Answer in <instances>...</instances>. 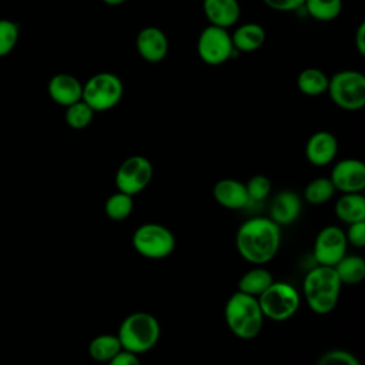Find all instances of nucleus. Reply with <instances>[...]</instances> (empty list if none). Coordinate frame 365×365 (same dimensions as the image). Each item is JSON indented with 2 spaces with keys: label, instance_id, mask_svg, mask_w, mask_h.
<instances>
[{
  "label": "nucleus",
  "instance_id": "nucleus-1",
  "mask_svg": "<svg viewBox=\"0 0 365 365\" xmlns=\"http://www.w3.org/2000/svg\"><path fill=\"white\" fill-rule=\"evenodd\" d=\"M281 247V227L269 217H251L235 232V248L242 259L252 265L272 261Z\"/></svg>",
  "mask_w": 365,
  "mask_h": 365
},
{
  "label": "nucleus",
  "instance_id": "nucleus-2",
  "mask_svg": "<svg viewBox=\"0 0 365 365\" xmlns=\"http://www.w3.org/2000/svg\"><path fill=\"white\" fill-rule=\"evenodd\" d=\"M342 284L334 267L315 265L304 277L302 295L314 314H331L341 297Z\"/></svg>",
  "mask_w": 365,
  "mask_h": 365
},
{
  "label": "nucleus",
  "instance_id": "nucleus-3",
  "mask_svg": "<svg viewBox=\"0 0 365 365\" xmlns=\"http://www.w3.org/2000/svg\"><path fill=\"white\" fill-rule=\"evenodd\" d=\"M224 319L234 336L250 341L258 336L265 318L255 297L235 291L225 302Z\"/></svg>",
  "mask_w": 365,
  "mask_h": 365
},
{
  "label": "nucleus",
  "instance_id": "nucleus-4",
  "mask_svg": "<svg viewBox=\"0 0 365 365\" xmlns=\"http://www.w3.org/2000/svg\"><path fill=\"white\" fill-rule=\"evenodd\" d=\"M117 336L123 349L137 355L145 354L151 351L160 341L161 325L150 312H131L121 321Z\"/></svg>",
  "mask_w": 365,
  "mask_h": 365
},
{
  "label": "nucleus",
  "instance_id": "nucleus-5",
  "mask_svg": "<svg viewBox=\"0 0 365 365\" xmlns=\"http://www.w3.org/2000/svg\"><path fill=\"white\" fill-rule=\"evenodd\" d=\"M327 94L345 111H358L365 106V76L352 68L336 71L329 77Z\"/></svg>",
  "mask_w": 365,
  "mask_h": 365
},
{
  "label": "nucleus",
  "instance_id": "nucleus-6",
  "mask_svg": "<svg viewBox=\"0 0 365 365\" xmlns=\"http://www.w3.org/2000/svg\"><path fill=\"white\" fill-rule=\"evenodd\" d=\"M124 96L123 80L111 73L101 71L83 83L81 100L91 107L94 113H104L114 108Z\"/></svg>",
  "mask_w": 365,
  "mask_h": 365
},
{
  "label": "nucleus",
  "instance_id": "nucleus-7",
  "mask_svg": "<svg viewBox=\"0 0 365 365\" xmlns=\"http://www.w3.org/2000/svg\"><path fill=\"white\" fill-rule=\"evenodd\" d=\"M131 245L147 259H164L175 250L173 231L160 222H144L131 235Z\"/></svg>",
  "mask_w": 365,
  "mask_h": 365
},
{
  "label": "nucleus",
  "instance_id": "nucleus-8",
  "mask_svg": "<svg viewBox=\"0 0 365 365\" xmlns=\"http://www.w3.org/2000/svg\"><path fill=\"white\" fill-rule=\"evenodd\" d=\"M257 299L264 318L277 322L292 318L301 305V294L285 281H274Z\"/></svg>",
  "mask_w": 365,
  "mask_h": 365
},
{
  "label": "nucleus",
  "instance_id": "nucleus-9",
  "mask_svg": "<svg viewBox=\"0 0 365 365\" xmlns=\"http://www.w3.org/2000/svg\"><path fill=\"white\" fill-rule=\"evenodd\" d=\"M235 50L228 29L208 24L197 40V54L207 66H221L235 56Z\"/></svg>",
  "mask_w": 365,
  "mask_h": 365
},
{
  "label": "nucleus",
  "instance_id": "nucleus-10",
  "mask_svg": "<svg viewBox=\"0 0 365 365\" xmlns=\"http://www.w3.org/2000/svg\"><path fill=\"white\" fill-rule=\"evenodd\" d=\"M154 175L151 161L140 154L127 157L117 168L114 175V184L118 191L131 197L144 191Z\"/></svg>",
  "mask_w": 365,
  "mask_h": 365
},
{
  "label": "nucleus",
  "instance_id": "nucleus-11",
  "mask_svg": "<svg viewBox=\"0 0 365 365\" xmlns=\"http://www.w3.org/2000/svg\"><path fill=\"white\" fill-rule=\"evenodd\" d=\"M348 250L345 231L338 225H327L318 231L314 245L312 257L317 265L334 267Z\"/></svg>",
  "mask_w": 365,
  "mask_h": 365
},
{
  "label": "nucleus",
  "instance_id": "nucleus-12",
  "mask_svg": "<svg viewBox=\"0 0 365 365\" xmlns=\"http://www.w3.org/2000/svg\"><path fill=\"white\" fill-rule=\"evenodd\" d=\"M329 180L342 194L362 192L365 188V164L358 158H342L331 170Z\"/></svg>",
  "mask_w": 365,
  "mask_h": 365
},
{
  "label": "nucleus",
  "instance_id": "nucleus-13",
  "mask_svg": "<svg viewBox=\"0 0 365 365\" xmlns=\"http://www.w3.org/2000/svg\"><path fill=\"white\" fill-rule=\"evenodd\" d=\"M167 34L157 26L143 27L135 37V50L147 63H160L168 54Z\"/></svg>",
  "mask_w": 365,
  "mask_h": 365
},
{
  "label": "nucleus",
  "instance_id": "nucleus-14",
  "mask_svg": "<svg viewBox=\"0 0 365 365\" xmlns=\"http://www.w3.org/2000/svg\"><path fill=\"white\" fill-rule=\"evenodd\" d=\"M305 158L315 167L331 164L338 154V140L327 130H319L311 134L305 143Z\"/></svg>",
  "mask_w": 365,
  "mask_h": 365
},
{
  "label": "nucleus",
  "instance_id": "nucleus-15",
  "mask_svg": "<svg viewBox=\"0 0 365 365\" xmlns=\"http://www.w3.org/2000/svg\"><path fill=\"white\" fill-rule=\"evenodd\" d=\"M302 211V200L292 190L278 191L269 205V218L281 228L294 224Z\"/></svg>",
  "mask_w": 365,
  "mask_h": 365
},
{
  "label": "nucleus",
  "instance_id": "nucleus-16",
  "mask_svg": "<svg viewBox=\"0 0 365 365\" xmlns=\"http://www.w3.org/2000/svg\"><path fill=\"white\" fill-rule=\"evenodd\" d=\"M47 93L56 104L66 108L81 100L83 83L73 74L58 73L48 80Z\"/></svg>",
  "mask_w": 365,
  "mask_h": 365
},
{
  "label": "nucleus",
  "instance_id": "nucleus-17",
  "mask_svg": "<svg viewBox=\"0 0 365 365\" xmlns=\"http://www.w3.org/2000/svg\"><path fill=\"white\" fill-rule=\"evenodd\" d=\"M212 198L227 210H242L250 205L245 182L235 178H221L212 187Z\"/></svg>",
  "mask_w": 365,
  "mask_h": 365
},
{
  "label": "nucleus",
  "instance_id": "nucleus-18",
  "mask_svg": "<svg viewBox=\"0 0 365 365\" xmlns=\"http://www.w3.org/2000/svg\"><path fill=\"white\" fill-rule=\"evenodd\" d=\"M202 11L211 26L230 29L241 17L238 0H202Z\"/></svg>",
  "mask_w": 365,
  "mask_h": 365
},
{
  "label": "nucleus",
  "instance_id": "nucleus-19",
  "mask_svg": "<svg viewBox=\"0 0 365 365\" xmlns=\"http://www.w3.org/2000/svg\"><path fill=\"white\" fill-rule=\"evenodd\" d=\"M267 38L265 29L255 21L240 24L232 33L231 40L237 53H252L259 50Z\"/></svg>",
  "mask_w": 365,
  "mask_h": 365
},
{
  "label": "nucleus",
  "instance_id": "nucleus-20",
  "mask_svg": "<svg viewBox=\"0 0 365 365\" xmlns=\"http://www.w3.org/2000/svg\"><path fill=\"white\" fill-rule=\"evenodd\" d=\"M335 215L339 221L349 225L365 220V197L362 192H345L334 205Z\"/></svg>",
  "mask_w": 365,
  "mask_h": 365
},
{
  "label": "nucleus",
  "instance_id": "nucleus-21",
  "mask_svg": "<svg viewBox=\"0 0 365 365\" xmlns=\"http://www.w3.org/2000/svg\"><path fill=\"white\" fill-rule=\"evenodd\" d=\"M274 277L264 265H254L238 279V291L258 298L272 282Z\"/></svg>",
  "mask_w": 365,
  "mask_h": 365
},
{
  "label": "nucleus",
  "instance_id": "nucleus-22",
  "mask_svg": "<svg viewBox=\"0 0 365 365\" xmlns=\"http://www.w3.org/2000/svg\"><path fill=\"white\" fill-rule=\"evenodd\" d=\"M329 77L317 67H307L297 77L298 90L308 97H318L327 93Z\"/></svg>",
  "mask_w": 365,
  "mask_h": 365
},
{
  "label": "nucleus",
  "instance_id": "nucleus-23",
  "mask_svg": "<svg viewBox=\"0 0 365 365\" xmlns=\"http://www.w3.org/2000/svg\"><path fill=\"white\" fill-rule=\"evenodd\" d=\"M334 269L342 285H355L365 278V259L356 254H345L334 265Z\"/></svg>",
  "mask_w": 365,
  "mask_h": 365
},
{
  "label": "nucleus",
  "instance_id": "nucleus-24",
  "mask_svg": "<svg viewBox=\"0 0 365 365\" xmlns=\"http://www.w3.org/2000/svg\"><path fill=\"white\" fill-rule=\"evenodd\" d=\"M123 349L117 334H100L88 344V355L100 364H107Z\"/></svg>",
  "mask_w": 365,
  "mask_h": 365
},
{
  "label": "nucleus",
  "instance_id": "nucleus-25",
  "mask_svg": "<svg viewBox=\"0 0 365 365\" xmlns=\"http://www.w3.org/2000/svg\"><path fill=\"white\" fill-rule=\"evenodd\" d=\"M342 0H305L304 9L317 21H332L342 13Z\"/></svg>",
  "mask_w": 365,
  "mask_h": 365
},
{
  "label": "nucleus",
  "instance_id": "nucleus-26",
  "mask_svg": "<svg viewBox=\"0 0 365 365\" xmlns=\"http://www.w3.org/2000/svg\"><path fill=\"white\" fill-rule=\"evenodd\" d=\"M335 194V188L329 177H318L311 180L304 188V200L311 205L327 204Z\"/></svg>",
  "mask_w": 365,
  "mask_h": 365
},
{
  "label": "nucleus",
  "instance_id": "nucleus-27",
  "mask_svg": "<svg viewBox=\"0 0 365 365\" xmlns=\"http://www.w3.org/2000/svg\"><path fill=\"white\" fill-rule=\"evenodd\" d=\"M133 208H134L133 197L118 190L111 195H108V198L104 202V212L113 221H123L128 218L133 212Z\"/></svg>",
  "mask_w": 365,
  "mask_h": 365
},
{
  "label": "nucleus",
  "instance_id": "nucleus-28",
  "mask_svg": "<svg viewBox=\"0 0 365 365\" xmlns=\"http://www.w3.org/2000/svg\"><path fill=\"white\" fill-rule=\"evenodd\" d=\"M94 111L88 104H86L83 100L66 107L64 113V120L66 124L73 128V130H83L87 128L93 118H94Z\"/></svg>",
  "mask_w": 365,
  "mask_h": 365
},
{
  "label": "nucleus",
  "instance_id": "nucleus-29",
  "mask_svg": "<svg viewBox=\"0 0 365 365\" xmlns=\"http://www.w3.org/2000/svg\"><path fill=\"white\" fill-rule=\"evenodd\" d=\"M20 36L19 24L9 19H0V57L10 54L17 46Z\"/></svg>",
  "mask_w": 365,
  "mask_h": 365
},
{
  "label": "nucleus",
  "instance_id": "nucleus-30",
  "mask_svg": "<svg viewBox=\"0 0 365 365\" xmlns=\"http://www.w3.org/2000/svg\"><path fill=\"white\" fill-rule=\"evenodd\" d=\"M247 194L250 198V204L262 202L271 194L272 184L271 180L264 174H255L245 182Z\"/></svg>",
  "mask_w": 365,
  "mask_h": 365
},
{
  "label": "nucleus",
  "instance_id": "nucleus-31",
  "mask_svg": "<svg viewBox=\"0 0 365 365\" xmlns=\"http://www.w3.org/2000/svg\"><path fill=\"white\" fill-rule=\"evenodd\" d=\"M315 365H361L356 355L344 348H332L325 351Z\"/></svg>",
  "mask_w": 365,
  "mask_h": 365
},
{
  "label": "nucleus",
  "instance_id": "nucleus-32",
  "mask_svg": "<svg viewBox=\"0 0 365 365\" xmlns=\"http://www.w3.org/2000/svg\"><path fill=\"white\" fill-rule=\"evenodd\" d=\"M345 237L348 244L354 245L355 248H364L365 247V220L349 224L348 230L345 231Z\"/></svg>",
  "mask_w": 365,
  "mask_h": 365
},
{
  "label": "nucleus",
  "instance_id": "nucleus-33",
  "mask_svg": "<svg viewBox=\"0 0 365 365\" xmlns=\"http://www.w3.org/2000/svg\"><path fill=\"white\" fill-rule=\"evenodd\" d=\"M264 4L275 11H297L302 9L305 0H262Z\"/></svg>",
  "mask_w": 365,
  "mask_h": 365
},
{
  "label": "nucleus",
  "instance_id": "nucleus-34",
  "mask_svg": "<svg viewBox=\"0 0 365 365\" xmlns=\"http://www.w3.org/2000/svg\"><path fill=\"white\" fill-rule=\"evenodd\" d=\"M107 365H141V362H140L137 354L121 349L115 356H113L107 362Z\"/></svg>",
  "mask_w": 365,
  "mask_h": 365
},
{
  "label": "nucleus",
  "instance_id": "nucleus-35",
  "mask_svg": "<svg viewBox=\"0 0 365 365\" xmlns=\"http://www.w3.org/2000/svg\"><path fill=\"white\" fill-rule=\"evenodd\" d=\"M355 48L361 56H365V21H361L354 37Z\"/></svg>",
  "mask_w": 365,
  "mask_h": 365
},
{
  "label": "nucleus",
  "instance_id": "nucleus-36",
  "mask_svg": "<svg viewBox=\"0 0 365 365\" xmlns=\"http://www.w3.org/2000/svg\"><path fill=\"white\" fill-rule=\"evenodd\" d=\"M104 4L107 6H121L124 4L127 0H101Z\"/></svg>",
  "mask_w": 365,
  "mask_h": 365
}]
</instances>
